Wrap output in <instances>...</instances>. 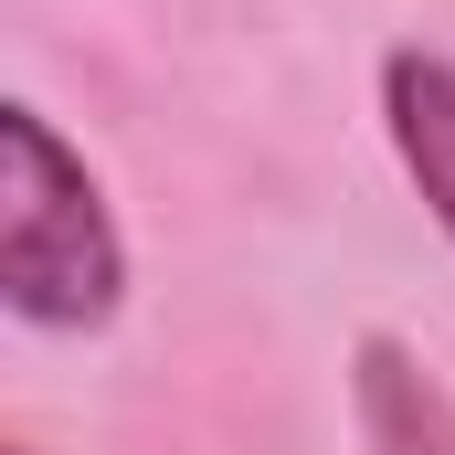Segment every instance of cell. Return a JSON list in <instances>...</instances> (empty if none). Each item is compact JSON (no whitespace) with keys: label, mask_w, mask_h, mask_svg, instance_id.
<instances>
[{"label":"cell","mask_w":455,"mask_h":455,"mask_svg":"<svg viewBox=\"0 0 455 455\" xmlns=\"http://www.w3.org/2000/svg\"><path fill=\"white\" fill-rule=\"evenodd\" d=\"M381 116H392V148H403L424 212L455 233V64L445 53H392L381 64Z\"/></svg>","instance_id":"3957f363"},{"label":"cell","mask_w":455,"mask_h":455,"mask_svg":"<svg viewBox=\"0 0 455 455\" xmlns=\"http://www.w3.org/2000/svg\"><path fill=\"white\" fill-rule=\"evenodd\" d=\"M127 297V243L96 170L43 107H0V307L21 329H107Z\"/></svg>","instance_id":"6da1fadb"},{"label":"cell","mask_w":455,"mask_h":455,"mask_svg":"<svg viewBox=\"0 0 455 455\" xmlns=\"http://www.w3.org/2000/svg\"><path fill=\"white\" fill-rule=\"evenodd\" d=\"M11 455H21V445H11Z\"/></svg>","instance_id":"277c9868"},{"label":"cell","mask_w":455,"mask_h":455,"mask_svg":"<svg viewBox=\"0 0 455 455\" xmlns=\"http://www.w3.org/2000/svg\"><path fill=\"white\" fill-rule=\"evenodd\" d=\"M349 392H360V435H371V455H455V392L403 339H360Z\"/></svg>","instance_id":"7a4b0ae2"}]
</instances>
